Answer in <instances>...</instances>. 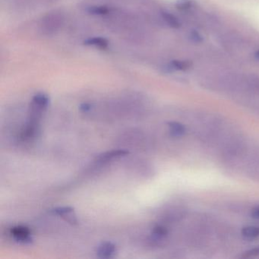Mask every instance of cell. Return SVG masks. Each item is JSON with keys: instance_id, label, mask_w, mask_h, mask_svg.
<instances>
[{"instance_id": "1", "label": "cell", "mask_w": 259, "mask_h": 259, "mask_svg": "<svg viewBox=\"0 0 259 259\" xmlns=\"http://www.w3.org/2000/svg\"><path fill=\"white\" fill-rule=\"evenodd\" d=\"M50 98L46 94L38 93L33 97L30 106L29 119L25 130L22 132V139L25 140L32 139L38 126L39 121L48 106Z\"/></svg>"}, {"instance_id": "2", "label": "cell", "mask_w": 259, "mask_h": 259, "mask_svg": "<svg viewBox=\"0 0 259 259\" xmlns=\"http://www.w3.org/2000/svg\"><path fill=\"white\" fill-rule=\"evenodd\" d=\"M64 23V16L62 13L53 11L42 18L40 30L45 35H53L60 31Z\"/></svg>"}, {"instance_id": "3", "label": "cell", "mask_w": 259, "mask_h": 259, "mask_svg": "<svg viewBox=\"0 0 259 259\" xmlns=\"http://www.w3.org/2000/svg\"><path fill=\"white\" fill-rule=\"evenodd\" d=\"M11 234L17 242L23 244H29L32 242L31 230L24 226H17L11 229Z\"/></svg>"}, {"instance_id": "4", "label": "cell", "mask_w": 259, "mask_h": 259, "mask_svg": "<svg viewBox=\"0 0 259 259\" xmlns=\"http://www.w3.org/2000/svg\"><path fill=\"white\" fill-rule=\"evenodd\" d=\"M52 212L58 216L61 217L66 222L72 225L78 224L76 214H75L74 208L71 207H58L54 208Z\"/></svg>"}, {"instance_id": "5", "label": "cell", "mask_w": 259, "mask_h": 259, "mask_svg": "<svg viewBox=\"0 0 259 259\" xmlns=\"http://www.w3.org/2000/svg\"><path fill=\"white\" fill-rule=\"evenodd\" d=\"M116 253V245L110 242H103L97 248V255L101 258H110Z\"/></svg>"}, {"instance_id": "6", "label": "cell", "mask_w": 259, "mask_h": 259, "mask_svg": "<svg viewBox=\"0 0 259 259\" xmlns=\"http://www.w3.org/2000/svg\"><path fill=\"white\" fill-rule=\"evenodd\" d=\"M128 154V151L125 150H113L111 151L103 153L97 157V161L98 163H107L115 158L124 157Z\"/></svg>"}, {"instance_id": "7", "label": "cell", "mask_w": 259, "mask_h": 259, "mask_svg": "<svg viewBox=\"0 0 259 259\" xmlns=\"http://www.w3.org/2000/svg\"><path fill=\"white\" fill-rule=\"evenodd\" d=\"M84 44L87 46L96 47V48L103 50L107 48L109 45L108 40L101 37H91V38L84 40Z\"/></svg>"}, {"instance_id": "8", "label": "cell", "mask_w": 259, "mask_h": 259, "mask_svg": "<svg viewBox=\"0 0 259 259\" xmlns=\"http://www.w3.org/2000/svg\"><path fill=\"white\" fill-rule=\"evenodd\" d=\"M168 126H169L170 134L174 137H181L186 133V127L180 122H168Z\"/></svg>"}, {"instance_id": "9", "label": "cell", "mask_w": 259, "mask_h": 259, "mask_svg": "<svg viewBox=\"0 0 259 259\" xmlns=\"http://www.w3.org/2000/svg\"><path fill=\"white\" fill-rule=\"evenodd\" d=\"M161 17L163 20L171 28H179L180 25H181L179 19L174 15L171 14V13H168V12H162Z\"/></svg>"}, {"instance_id": "10", "label": "cell", "mask_w": 259, "mask_h": 259, "mask_svg": "<svg viewBox=\"0 0 259 259\" xmlns=\"http://www.w3.org/2000/svg\"><path fill=\"white\" fill-rule=\"evenodd\" d=\"M87 11L92 15L104 16V15L110 14L113 10L109 7H104V6H92L87 9Z\"/></svg>"}, {"instance_id": "11", "label": "cell", "mask_w": 259, "mask_h": 259, "mask_svg": "<svg viewBox=\"0 0 259 259\" xmlns=\"http://www.w3.org/2000/svg\"><path fill=\"white\" fill-rule=\"evenodd\" d=\"M242 234L248 239H255L259 236V228L254 226H248L242 228Z\"/></svg>"}, {"instance_id": "12", "label": "cell", "mask_w": 259, "mask_h": 259, "mask_svg": "<svg viewBox=\"0 0 259 259\" xmlns=\"http://www.w3.org/2000/svg\"><path fill=\"white\" fill-rule=\"evenodd\" d=\"M191 66H192V63L187 60H174L169 65L170 69L180 71L186 70V69H189Z\"/></svg>"}, {"instance_id": "13", "label": "cell", "mask_w": 259, "mask_h": 259, "mask_svg": "<svg viewBox=\"0 0 259 259\" xmlns=\"http://www.w3.org/2000/svg\"><path fill=\"white\" fill-rule=\"evenodd\" d=\"M153 234L156 236V237H164L165 236L167 235V230L165 227H161V226H157L155 227L153 230Z\"/></svg>"}, {"instance_id": "14", "label": "cell", "mask_w": 259, "mask_h": 259, "mask_svg": "<svg viewBox=\"0 0 259 259\" xmlns=\"http://www.w3.org/2000/svg\"><path fill=\"white\" fill-rule=\"evenodd\" d=\"M192 6V0H179L177 1L176 7L180 10H186L190 8Z\"/></svg>"}, {"instance_id": "15", "label": "cell", "mask_w": 259, "mask_h": 259, "mask_svg": "<svg viewBox=\"0 0 259 259\" xmlns=\"http://www.w3.org/2000/svg\"><path fill=\"white\" fill-rule=\"evenodd\" d=\"M259 255V246L254 247V248H251L243 253L241 257L244 258H248V257H256Z\"/></svg>"}, {"instance_id": "16", "label": "cell", "mask_w": 259, "mask_h": 259, "mask_svg": "<svg viewBox=\"0 0 259 259\" xmlns=\"http://www.w3.org/2000/svg\"><path fill=\"white\" fill-rule=\"evenodd\" d=\"M191 37L195 42H201L202 40V37H201V34L197 31H192L191 33Z\"/></svg>"}, {"instance_id": "17", "label": "cell", "mask_w": 259, "mask_h": 259, "mask_svg": "<svg viewBox=\"0 0 259 259\" xmlns=\"http://www.w3.org/2000/svg\"><path fill=\"white\" fill-rule=\"evenodd\" d=\"M92 107H91L90 104H82L81 106H80V110L81 111H82L83 113H87L89 110H91Z\"/></svg>"}, {"instance_id": "18", "label": "cell", "mask_w": 259, "mask_h": 259, "mask_svg": "<svg viewBox=\"0 0 259 259\" xmlns=\"http://www.w3.org/2000/svg\"><path fill=\"white\" fill-rule=\"evenodd\" d=\"M251 216L254 218H257V219H259V207H256L254 210L251 212Z\"/></svg>"}, {"instance_id": "19", "label": "cell", "mask_w": 259, "mask_h": 259, "mask_svg": "<svg viewBox=\"0 0 259 259\" xmlns=\"http://www.w3.org/2000/svg\"><path fill=\"white\" fill-rule=\"evenodd\" d=\"M255 57H257V58L259 60V51H257V53H256Z\"/></svg>"}]
</instances>
